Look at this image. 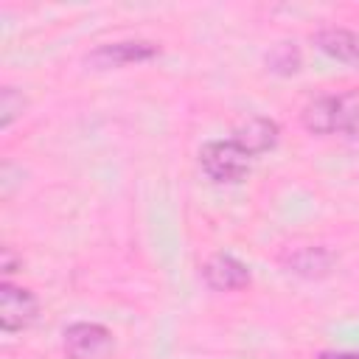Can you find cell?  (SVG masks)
<instances>
[{
  "instance_id": "1",
  "label": "cell",
  "mask_w": 359,
  "mask_h": 359,
  "mask_svg": "<svg viewBox=\"0 0 359 359\" xmlns=\"http://www.w3.org/2000/svg\"><path fill=\"white\" fill-rule=\"evenodd\" d=\"M356 121H359V90L317 95L300 112L303 129L311 132V135H320V137L348 135Z\"/></svg>"
},
{
  "instance_id": "2",
  "label": "cell",
  "mask_w": 359,
  "mask_h": 359,
  "mask_svg": "<svg viewBox=\"0 0 359 359\" xmlns=\"http://www.w3.org/2000/svg\"><path fill=\"white\" fill-rule=\"evenodd\" d=\"M199 168L202 174L216 182V185H238L250 177L252 171V160L233 137H219V140H208L199 149Z\"/></svg>"
},
{
  "instance_id": "3",
  "label": "cell",
  "mask_w": 359,
  "mask_h": 359,
  "mask_svg": "<svg viewBox=\"0 0 359 359\" xmlns=\"http://www.w3.org/2000/svg\"><path fill=\"white\" fill-rule=\"evenodd\" d=\"M62 353L65 359H112L115 334L90 320H76L62 331Z\"/></svg>"
},
{
  "instance_id": "4",
  "label": "cell",
  "mask_w": 359,
  "mask_h": 359,
  "mask_svg": "<svg viewBox=\"0 0 359 359\" xmlns=\"http://www.w3.org/2000/svg\"><path fill=\"white\" fill-rule=\"evenodd\" d=\"M39 317V297L11 280L0 283V328L3 334H20Z\"/></svg>"
},
{
  "instance_id": "5",
  "label": "cell",
  "mask_w": 359,
  "mask_h": 359,
  "mask_svg": "<svg viewBox=\"0 0 359 359\" xmlns=\"http://www.w3.org/2000/svg\"><path fill=\"white\" fill-rule=\"evenodd\" d=\"M160 56V45L149 39H121V42H107L98 45L95 50L87 53V65L95 70H109V67H123V65H140L151 62Z\"/></svg>"
},
{
  "instance_id": "6",
  "label": "cell",
  "mask_w": 359,
  "mask_h": 359,
  "mask_svg": "<svg viewBox=\"0 0 359 359\" xmlns=\"http://www.w3.org/2000/svg\"><path fill=\"white\" fill-rule=\"evenodd\" d=\"M202 272V280L208 289L213 292H238V289H247L252 275H250V266L244 261H238L236 255L230 252H213L202 261L199 266Z\"/></svg>"
},
{
  "instance_id": "7",
  "label": "cell",
  "mask_w": 359,
  "mask_h": 359,
  "mask_svg": "<svg viewBox=\"0 0 359 359\" xmlns=\"http://www.w3.org/2000/svg\"><path fill=\"white\" fill-rule=\"evenodd\" d=\"M230 137H233L250 157H261V154H266V151H272V149L278 146V140H280V126H278V121H272V118H266V115H250L247 121H241V123L230 132Z\"/></svg>"
},
{
  "instance_id": "8",
  "label": "cell",
  "mask_w": 359,
  "mask_h": 359,
  "mask_svg": "<svg viewBox=\"0 0 359 359\" xmlns=\"http://www.w3.org/2000/svg\"><path fill=\"white\" fill-rule=\"evenodd\" d=\"M280 266L297 278L320 280L337 266V255L328 247H294L280 255Z\"/></svg>"
},
{
  "instance_id": "9",
  "label": "cell",
  "mask_w": 359,
  "mask_h": 359,
  "mask_svg": "<svg viewBox=\"0 0 359 359\" xmlns=\"http://www.w3.org/2000/svg\"><path fill=\"white\" fill-rule=\"evenodd\" d=\"M311 42L320 53H325L334 62L342 65H359V31L342 28V25H328L311 34Z\"/></svg>"
},
{
  "instance_id": "10",
  "label": "cell",
  "mask_w": 359,
  "mask_h": 359,
  "mask_svg": "<svg viewBox=\"0 0 359 359\" xmlns=\"http://www.w3.org/2000/svg\"><path fill=\"white\" fill-rule=\"evenodd\" d=\"M266 70L275 76H294L303 67V53L294 42H278L269 53H266Z\"/></svg>"
},
{
  "instance_id": "11",
  "label": "cell",
  "mask_w": 359,
  "mask_h": 359,
  "mask_svg": "<svg viewBox=\"0 0 359 359\" xmlns=\"http://www.w3.org/2000/svg\"><path fill=\"white\" fill-rule=\"evenodd\" d=\"M25 95L17 87H3L0 90V129H8L25 109Z\"/></svg>"
},
{
  "instance_id": "12",
  "label": "cell",
  "mask_w": 359,
  "mask_h": 359,
  "mask_svg": "<svg viewBox=\"0 0 359 359\" xmlns=\"http://www.w3.org/2000/svg\"><path fill=\"white\" fill-rule=\"evenodd\" d=\"M0 269H3L6 280H8V275H14V272L22 269V255H17L11 244H3L0 247Z\"/></svg>"
},
{
  "instance_id": "13",
  "label": "cell",
  "mask_w": 359,
  "mask_h": 359,
  "mask_svg": "<svg viewBox=\"0 0 359 359\" xmlns=\"http://www.w3.org/2000/svg\"><path fill=\"white\" fill-rule=\"evenodd\" d=\"M317 359H359V351H320Z\"/></svg>"
},
{
  "instance_id": "14",
  "label": "cell",
  "mask_w": 359,
  "mask_h": 359,
  "mask_svg": "<svg viewBox=\"0 0 359 359\" xmlns=\"http://www.w3.org/2000/svg\"><path fill=\"white\" fill-rule=\"evenodd\" d=\"M345 137H348V143H351L353 149H359V121H356V123L351 126V132H348Z\"/></svg>"
}]
</instances>
